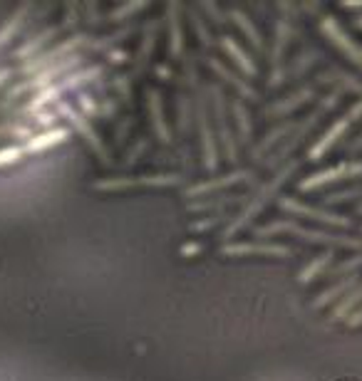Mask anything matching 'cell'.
<instances>
[{
	"mask_svg": "<svg viewBox=\"0 0 362 381\" xmlns=\"http://www.w3.org/2000/svg\"><path fill=\"white\" fill-rule=\"evenodd\" d=\"M102 72H105V67H102V65L82 67V70H77V72H72V75H67L65 80H60V82H55V85H50L48 90L35 92L33 99H30V102L25 104V107L18 112L20 122H33V117H38V114L43 112L45 107H50V104H60L62 97H65L67 92H77L80 87H85V85H90V82H95L97 77H102Z\"/></svg>",
	"mask_w": 362,
	"mask_h": 381,
	"instance_id": "cell-1",
	"label": "cell"
},
{
	"mask_svg": "<svg viewBox=\"0 0 362 381\" xmlns=\"http://www.w3.org/2000/svg\"><path fill=\"white\" fill-rule=\"evenodd\" d=\"M298 171V161H288L286 166H281L278 169V174L273 176L268 184H263L261 189H258V193L256 196H251L248 198V203H246V208L239 213L236 218H231L229 221V226H226V231H224V238H231V236H236L239 231H243V228L248 226V223L253 221V218L258 216V213L263 211V208L268 206V203L276 198V193H278V189H281L283 184H286L288 179H291L293 174Z\"/></svg>",
	"mask_w": 362,
	"mask_h": 381,
	"instance_id": "cell-2",
	"label": "cell"
},
{
	"mask_svg": "<svg viewBox=\"0 0 362 381\" xmlns=\"http://www.w3.org/2000/svg\"><path fill=\"white\" fill-rule=\"evenodd\" d=\"M278 233H291V236L305 240V243H315V245H328V248H353L362 253V238L353 236H338V233H325V231H310V228L298 226L296 221H273L268 226L256 228L258 238H271Z\"/></svg>",
	"mask_w": 362,
	"mask_h": 381,
	"instance_id": "cell-3",
	"label": "cell"
},
{
	"mask_svg": "<svg viewBox=\"0 0 362 381\" xmlns=\"http://www.w3.org/2000/svg\"><path fill=\"white\" fill-rule=\"evenodd\" d=\"M340 95H343V92H340V90L330 92V95L325 97L323 102L318 104V107H315V112H310L308 117L303 119V122H298L296 132H293L291 137H288V142L283 144V146H281V149H278V151H273V154L268 156V161H266V166H268V169H276L278 164H283V161H286L288 156H291L293 151H296L298 146L303 144V139L308 137V134L313 132V127H315V124L320 122V117H325V114H328L330 109H333V107H338V102H340Z\"/></svg>",
	"mask_w": 362,
	"mask_h": 381,
	"instance_id": "cell-4",
	"label": "cell"
},
{
	"mask_svg": "<svg viewBox=\"0 0 362 381\" xmlns=\"http://www.w3.org/2000/svg\"><path fill=\"white\" fill-rule=\"evenodd\" d=\"M90 45H92V38H90V35L75 33V35H70V38L60 40V43L55 45V48L40 52V55H35L33 60H28V62H25V65L18 70V75H20V77H33V75H38V72L48 70L50 65H58L60 60H67V57H72V55H80V50H82V48H90Z\"/></svg>",
	"mask_w": 362,
	"mask_h": 381,
	"instance_id": "cell-5",
	"label": "cell"
},
{
	"mask_svg": "<svg viewBox=\"0 0 362 381\" xmlns=\"http://www.w3.org/2000/svg\"><path fill=\"white\" fill-rule=\"evenodd\" d=\"M53 109H55V112H58V117H60V119H67V122H70V127L75 129V132L80 134V137L85 139L87 144H90V149L95 151L97 156H100L102 164H105V166H112V154H110V149H107V146L102 144L100 134L95 132L92 122L85 117V114L80 112V109H75L70 102H65V99H62L60 104H55Z\"/></svg>",
	"mask_w": 362,
	"mask_h": 381,
	"instance_id": "cell-6",
	"label": "cell"
},
{
	"mask_svg": "<svg viewBox=\"0 0 362 381\" xmlns=\"http://www.w3.org/2000/svg\"><path fill=\"white\" fill-rule=\"evenodd\" d=\"M184 174H144V176H115V179L95 181L92 189L97 191H127L134 186H179Z\"/></svg>",
	"mask_w": 362,
	"mask_h": 381,
	"instance_id": "cell-7",
	"label": "cell"
},
{
	"mask_svg": "<svg viewBox=\"0 0 362 381\" xmlns=\"http://www.w3.org/2000/svg\"><path fill=\"white\" fill-rule=\"evenodd\" d=\"M278 208L293 213V216H303V218H310V221L325 223V226H335V228H353L355 226L353 218L340 216V213H330V211H325V208L305 206V203H301L298 198H291V196L278 198Z\"/></svg>",
	"mask_w": 362,
	"mask_h": 381,
	"instance_id": "cell-8",
	"label": "cell"
},
{
	"mask_svg": "<svg viewBox=\"0 0 362 381\" xmlns=\"http://www.w3.org/2000/svg\"><path fill=\"white\" fill-rule=\"evenodd\" d=\"M211 99H214V117H216L214 124H216V134H219L221 146H224V151H226V161L236 164V159H239V149H236L234 134H231L229 114H226V97H224V90H221V85H214V87H211Z\"/></svg>",
	"mask_w": 362,
	"mask_h": 381,
	"instance_id": "cell-9",
	"label": "cell"
},
{
	"mask_svg": "<svg viewBox=\"0 0 362 381\" xmlns=\"http://www.w3.org/2000/svg\"><path fill=\"white\" fill-rule=\"evenodd\" d=\"M196 124H199L204 169L216 171L219 169V149H216V134L211 132V119H209V109H206L204 97H196Z\"/></svg>",
	"mask_w": 362,
	"mask_h": 381,
	"instance_id": "cell-10",
	"label": "cell"
},
{
	"mask_svg": "<svg viewBox=\"0 0 362 381\" xmlns=\"http://www.w3.org/2000/svg\"><path fill=\"white\" fill-rule=\"evenodd\" d=\"M358 176H362V161H345V164H338L333 169H323L318 174H310L308 179H303L298 184V189L315 191V189H323V186L338 184L343 179H358Z\"/></svg>",
	"mask_w": 362,
	"mask_h": 381,
	"instance_id": "cell-11",
	"label": "cell"
},
{
	"mask_svg": "<svg viewBox=\"0 0 362 381\" xmlns=\"http://www.w3.org/2000/svg\"><path fill=\"white\" fill-rule=\"evenodd\" d=\"M320 30L328 35L330 43H333L335 48L348 55V60H353L355 65L362 67V48L355 43L353 38H350L348 33H345L343 28H340V23L333 18V15H323V18H320Z\"/></svg>",
	"mask_w": 362,
	"mask_h": 381,
	"instance_id": "cell-12",
	"label": "cell"
},
{
	"mask_svg": "<svg viewBox=\"0 0 362 381\" xmlns=\"http://www.w3.org/2000/svg\"><path fill=\"white\" fill-rule=\"evenodd\" d=\"M221 253L229 258H241V255H268V258H288L293 255L291 245L281 243H226L221 245Z\"/></svg>",
	"mask_w": 362,
	"mask_h": 381,
	"instance_id": "cell-13",
	"label": "cell"
},
{
	"mask_svg": "<svg viewBox=\"0 0 362 381\" xmlns=\"http://www.w3.org/2000/svg\"><path fill=\"white\" fill-rule=\"evenodd\" d=\"M253 179V171L251 169H239V171H231V174L226 176H219V179H209L204 181V184H194L186 189V196H206V193L211 191H221V189H229V186H236V184H246V181Z\"/></svg>",
	"mask_w": 362,
	"mask_h": 381,
	"instance_id": "cell-14",
	"label": "cell"
},
{
	"mask_svg": "<svg viewBox=\"0 0 362 381\" xmlns=\"http://www.w3.org/2000/svg\"><path fill=\"white\" fill-rule=\"evenodd\" d=\"M348 129H350V119H348V117H340L338 122H335L333 127H330L328 132H325L323 137L318 139V142L310 146L308 159H310V161H320L325 154H328L330 149H333L335 144L340 142V139L345 137V134H348Z\"/></svg>",
	"mask_w": 362,
	"mask_h": 381,
	"instance_id": "cell-15",
	"label": "cell"
},
{
	"mask_svg": "<svg viewBox=\"0 0 362 381\" xmlns=\"http://www.w3.org/2000/svg\"><path fill=\"white\" fill-rule=\"evenodd\" d=\"M60 33H62L60 25H48V28H43L40 33H35L30 40H25L23 48H18V50L13 52V57H15V60H25V62L33 60V57L40 55V50L48 48V45L53 43V40L58 38Z\"/></svg>",
	"mask_w": 362,
	"mask_h": 381,
	"instance_id": "cell-16",
	"label": "cell"
},
{
	"mask_svg": "<svg viewBox=\"0 0 362 381\" xmlns=\"http://www.w3.org/2000/svg\"><path fill=\"white\" fill-rule=\"evenodd\" d=\"M67 139H70V129L55 127V129H48V132H38L28 144H23V149H25V154H28V156L43 154V151L53 149V146L65 144Z\"/></svg>",
	"mask_w": 362,
	"mask_h": 381,
	"instance_id": "cell-17",
	"label": "cell"
},
{
	"mask_svg": "<svg viewBox=\"0 0 362 381\" xmlns=\"http://www.w3.org/2000/svg\"><path fill=\"white\" fill-rule=\"evenodd\" d=\"M315 92H318V87L315 85H308V87H301L298 92H293L291 97L281 99V102L271 104V107L266 109V117H286V114L296 112L298 107H303V104H308L310 99L315 97Z\"/></svg>",
	"mask_w": 362,
	"mask_h": 381,
	"instance_id": "cell-18",
	"label": "cell"
},
{
	"mask_svg": "<svg viewBox=\"0 0 362 381\" xmlns=\"http://www.w3.org/2000/svg\"><path fill=\"white\" fill-rule=\"evenodd\" d=\"M149 99V117H152V127L157 132V139L162 144H172V129H169L167 119H164V107H162V92L159 90H149L147 92Z\"/></svg>",
	"mask_w": 362,
	"mask_h": 381,
	"instance_id": "cell-19",
	"label": "cell"
},
{
	"mask_svg": "<svg viewBox=\"0 0 362 381\" xmlns=\"http://www.w3.org/2000/svg\"><path fill=\"white\" fill-rule=\"evenodd\" d=\"M181 5H167V23H169V57L184 55V30H181Z\"/></svg>",
	"mask_w": 362,
	"mask_h": 381,
	"instance_id": "cell-20",
	"label": "cell"
},
{
	"mask_svg": "<svg viewBox=\"0 0 362 381\" xmlns=\"http://www.w3.org/2000/svg\"><path fill=\"white\" fill-rule=\"evenodd\" d=\"M159 28H162V23H159V18L149 20V25L144 28V35H142V48L137 52V65H134V75H139V72L147 70L149 60H152V52L157 48V35H159Z\"/></svg>",
	"mask_w": 362,
	"mask_h": 381,
	"instance_id": "cell-21",
	"label": "cell"
},
{
	"mask_svg": "<svg viewBox=\"0 0 362 381\" xmlns=\"http://www.w3.org/2000/svg\"><path fill=\"white\" fill-rule=\"evenodd\" d=\"M221 48H224L226 55L231 57V62H234V65L239 67V70H241L246 77H256V75H258L256 62L251 60V55H248V52L243 50L241 45L236 43L234 38H231V35H224V38H221Z\"/></svg>",
	"mask_w": 362,
	"mask_h": 381,
	"instance_id": "cell-22",
	"label": "cell"
},
{
	"mask_svg": "<svg viewBox=\"0 0 362 381\" xmlns=\"http://www.w3.org/2000/svg\"><path fill=\"white\" fill-rule=\"evenodd\" d=\"M206 65H209L211 70H214L216 75L221 77V80H226L231 87H236V92H239L241 97H246V99H258V92L253 90V87L248 85L246 80H241V77L236 75L234 70H229V67H226L221 60H216V57H206Z\"/></svg>",
	"mask_w": 362,
	"mask_h": 381,
	"instance_id": "cell-23",
	"label": "cell"
},
{
	"mask_svg": "<svg viewBox=\"0 0 362 381\" xmlns=\"http://www.w3.org/2000/svg\"><path fill=\"white\" fill-rule=\"evenodd\" d=\"M33 10H35L33 3H25V5H20V8H15L13 13H10V18L5 20L3 28H0V48H3V45H8L10 40H13L15 35L25 28V23H28V18H30V13H33Z\"/></svg>",
	"mask_w": 362,
	"mask_h": 381,
	"instance_id": "cell-24",
	"label": "cell"
},
{
	"mask_svg": "<svg viewBox=\"0 0 362 381\" xmlns=\"http://www.w3.org/2000/svg\"><path fill=\"white\" fill-rule=\"evenodd\" d=\"M358 283H360V275H350V278H343L340 283H335L333 287H328V290L320 292V295L313 300V307H315V310H323V307L330 305V302H335V300H340V297L350 295V292L358 287Z\"/></svg>",
	"mask_w": 362,
	"mask_h": 381,
	"instance_id": "cell-25",
	"label": "cell"
},
{
	"mask_svg": "<svg viewBox=\"0 0 362 381\" xmlns=\"http://www.w3.org/2000/svg\"><path fill=\"white\" fill-rule=\"evenodd\" d=\"M296 127H298V122H286V124H278L276 129H271V132L266 134V137H263V142L258 144V146H253V151H251V156L256 161H261L263 156L268 154V151L273 149V146H276L278 142H283V139L286 137H291L293 132H296Z\"/></svg>",
	"mask_w": 362,
	"mask_h": 381,
	"instance_id": "cell-26",
	"label": "cell"
},
{
	"mask_svg": "<svg viewBox=\"0 0 362 381\" xmlns=\"http://www.w3.org/2000/svg\"><path fill=\"white\" fill-rule=\"evenodd\" d=\"M226 15H229V20L236 25V28L241 30L243 35H246V40L248 43L256 48V52H266V45H263V38H261V33H258V28L253 25V20L248 18L243 10H226Z\"/></svg>",
	"mask_w": 362,
	"mask_h": 381,
	"instance_id": "cell-27",
	"label": "cell"
},
{
	"mask_svg": "<svg viewBox=\"0 0 362 381\" xmlns=\"http://www.w3.org/2000/svg\"><path fill=\"white\" fill-rule=\"evenodd\" d=\"M318 85H338L335 90H348V92H358V95H362V82L358 80V77L348 75V72L338 70V67H333V70L323 72V75L318 77Z\"/></svg>",
	"mask_w": 362,
	"mask_h": 381,
	"instance_id": "cell-28",
	"label": "cell"
},
{
	"mask_svg": "<svg viewBox=\"0 0 362 381\" xmlns=\"http://www.w3.org/2000/svg\"><path fill=\"white\" fill-rule=\"evenodd\" d=\"M291 35H293L291 18L283 15L276 25V43H273V52H271V62L276 65V70H281V62H283V55H286L288 43H291Z\"/></svg>",
	"mask_w": 362,
	"mask_h": 381,
	"instance_id": "cell-29",
	"label": "cell"
},
{
	"mask_svg": "<svg viewBox=\"0 0 362 381\" xmlns=\"http://www.w3.org/2000/svg\"><path fill=\"white\" fill-rule=\"evenodd\" d=\"M335 260V253H333V248H328L325 253H320L318 258H313L308 265L298 273V283L301 285H308V283H313L315 278H320V275H325V270H328V265Z\"/></svg>",
	"mask_w": 362,
	"mask_h": 381,
	"instance_id": "cell-30",
	"label": "cell"
},
{
	"mask_svg": "<svg viewBox=\"0 0 362 381\" xmlns=\"http://www.w3.org/2000/svg\"><path fill=\"white\" fill-rule=\"evenodd\" d=\"M358 305H362V285L355 287L350 295H345L343 300L338 302V307L333 310V315H330V322H343L348 320L350 315H353L355 310H358Z\"/></svg>",
	"mask_w": 362,
	"mask_h": 381,
	"instance_id": "cell-31",
	"label": "cell"
},
{
	"mask_svg": "<svg viewBox=\"0 0 362 381\" xmlns=\"http://www.w3.org/2000/svg\"><path fill=\"white\" fill-rule=\"evenodd\" d=\"M231 112H234L236 117V124H239V137L243 144L251 142V134H253V124H251V114H248L246 104L241 102V97L234 99V104H231Z\"/></svg>",
	"mask_w": 362,
	"mask_h": 381,
	"instance_id": "cell-32",
	"label": "cell"
},
{
	"mask_svg": "<svg viewBox=\"0 0 362 381\" xmlns=\"http://www.w3.org/2000/svg\"><path fill=\"white\" fill-rule=\"evenodd\" d=\"M248 201V196H224V198H209V201H191L186 203L189 213H204V211H216V208H226L231 203Z\"/></svg>",
	"mask_w": 362,
	"mask_h": 381,
	"instance_id": "cell-33",
	"label": "cell"
},
{
	"mask_svg": "<svg viewBox=\"0 0 362 381\" xmlns=\"http://www.w3.org/2000/svg\"><path fill=\"white\" fill-rule=\"evenodd\" d=\"M189 20H191V28H194L196 38L201 40V45H204L206 50L214 48V35H211V30H209V20L201 15L199 8H189Z\"/></svg>",
	"mask_w": 362,
	"mask_h": 381,
	"instance_id": "cell-34",
	"label": "cell"
},
{
	"mask_svg": "<svg viewBox=\"0 0 362 381\" xmlns=\"http://www.w3.org/2000/svg\"><path fill=\"white\" fill-rule=\"evenodd\" d=\"M318 60V50H308V52H303V55H298V60L293 62L288 70H283L281 67V72H283V82L288 80V77H301L305 70H308L313 62Z\"/></svg>",
	"mask_w": 362,
	"mask_h": 381,
	"instance_id": "cell-35",
	"label": "cell"
},
{
	"mask_svg": "<svg viewBox=\"0 0 362 381\" xmlns=\"http://www.w3.org/2000/svg\"><path fill=\"white\" fill-rule=\"evenodd\" d=\"M362 268V253L360 255H355V258H348V260H343V263H338V265H333V268L325 273V278H350V275H355V270H360Z\"/></svg>",
	"mask_w": 362,
	"mask_h": 381,
	"instance_id": "cell-36",
	"label": "cell"
},
{
	"mask_svg": "<svg viewBox=\"0 0 362 381\" xmlns=\"http://www.w3.org/2000/svg\"><path fill=\"white\" fill-rule=\"evenodd\" d=\"M149 3H127V5H120V8H115L110 15H107V20H112V23H127V20H132V15H137L139 10H147Z\"/></svg>",
	"mask_w": 362,
	"mask_h": 381,
	"instance_id": "cell-37",
	"label": "cell"
},
{
	"mask_svg": "<svg viewBox=\"0 0 362 381\" xmlns=\"http://www.w3.org/2000/svg\"><path fill=\"white\" fill-rule=\"evenodd\" d=\"M177 104H179V132L181 134H189V129H191V99L189 95H186L184 90L179 92V99H177Z\"/></svg>",
	"mask_w": 362,
	"mask_h": 381,
	"instance_id": "cell-38",
	"label": "cell"
},
{
	"mask_svg": "<svg viewBox=\"0 0 362 381\" xmlns=\"http://www.w3.org/2000/svg\"><path fill=\"white\" fill-rule=\"evenodd\" d=\"M25 149L23 144H15V146H5V149H0V166H10V164H18V161L25 159Z\"/></svg>",
	"mask_w": 362,
	"mask_h": 381,
	"instance_id": "cell-39",
	"label": "cell"
},
{
	"mask_svg": "<svg viewBox=\"0 0 362 381\" xmlns=\"http://www.w3.org/2000/svg\"><path fill=\"white\" fill-rule=\"evenodd\" d=\"M77 109H80L82 114H85L87 119H95V117H100V107H97V102L95 99H92L90 95H85V92H80V95H77Z\"/></svg>",
	"mask_w": 362,
	"mask_h": 381,
	"instance_id": "cell-40",
	"label": "cell"
},
{
	"mask_svg": "<svg viewBox=\"0 0 362 381\" xmlns=\"http://www.w3.org/2000/svg\"><path fill=\"white\" fill-rule=\"evenodd\" d=\"M184 77L189 82V87H199V70H196L194 52H184Z\"/></svg>",
	"mask_w": 362,
	"mask_h": 381,
	"instance_id": "cell-41",
	"label": "cell"
},
{
	"mask_svg": "<svg viewBox=\"0 0 362 381\" xmlns=\"http://www.w3.org/2000/svg\"><path fill=\"white\" fill-rule=\"evenodd\" d=\"M350 198H362V186H355V189H348V191L330 193V196L323 198V203L325 206H335V203H345V201H350Z\"/></svg>",
	"mask_w": 362,
	"mask_h": 381,
	"instance_id": "cell-42",
	"label": "cell"
},
{
	"mask_svg": "<svg viewBox=\"0 0 362 381\" xmlns=\"http://www.w3.org/2000/svg\"><path fill=\"white\" fill-rule=\"evenodd\" d=\"M112 87H115L117 95H120V97L124 99V102H132V77H127V75L115 77Z\"/></svg>",
	"mask_w": 362,
	"mask_h": 381,
	"instance_id": "cell-43",
	"label": "cell"
},
{
	"mask_svg": "<svg viewBox=\"0 0 362 381\" xmlns=\"http://www.w3.org/2000/svg\"><path fill=\"white\" fill-rule=\"evenodd\" d=\"M221 221H226V216H211V218H204V221H194L189 223V231L191 233H206L211 231V228H216Z\"/></svg>",
	"mask_w": 362,
	"mask_h": 381,
	"instance_id": "cell-44",
	"label": "cell"
},
{
	"mask_svg": "<svg viewBox=\"0 0 362 381\" xmlns=\"http://www.w3.org/2000/svg\"><path fill=\"white\" fill-rule=\"evenodd\" d=\"M201 10H206V13H209L211 18H214V20H211V23H216V25H224L226 20H229V15H226L221 8H216L214 3H204V5H201Z\"/></svg>",
	"mask_w": 362,
	"mask_h": 381,
	"instance_id": "cell-45",
	"label": "cell"
},
{
	"mask_svg": "<svg viewBox=\"0 0 362 381\" xmlns=\"http://www.w3.org/2000/svg\"><path fill=\"white\" fill-rule=\"evenodd\" d=\"M147 149H149V142H147V139H142V142H139V146H134V149L127 154V161H124V166H132L134 161H139V156H142Z\"/></svg>",
	"mask_w": 362,
	"mask_h": 381,
	"instance_id": "cell-46",
	"label": "cell"
},
{
	"mask_svg": "<svg viewBox=\"0 0 362 381\" xmlns=\"http://www.w3.org/2000/svg\"><path fill=\"white\" fill-rule=\"evenodd\" d=\"M107 60H110L112 65H124V62L129 60V55H127V52H122V50H110V52H107Z\"/></svg>",
	"mask_w": 362,
	"mask_h": 381,
	"instance_id": "cell-47",
	"label": "cell"
},
{
	"mask_svg": "<svg viewBox=\"0 0 362 381\" xmlns=\"http://www.w3.org/2000/svg\"><path fill=\"white\" fill-rule=\"evenodd\" d=\"M201 250H204V245H199V243H186V245H181V255H184V258H191V255H199Z\"/></svg>",
	"mask_w": 362,
	"mask_h": 381,
	"instance_id": "cell-48",
	"label": "cell"
},
{
	"mask_svg": "<svg viewBox=\"0 0 362 381\" xmlns=\"http://www.w3.org/2000/svg\"><path fill=\"white\" fill-rule=\"evenodd\" d=\"M345 117L350 119V124H353V122H360V119H362V99H360L358 104H353V107H350V112L345 114Z\"/></svg>",
	"mask_w": 362,
	"mask_h": 381,
	"instance_id": "cell-49",
	"label": "cell"
},
{
	"mask_svg": "<svg viewBox=\"0 0 362 381\" xmlns=\"http://www.w3.org/2000/svg\"><path fill=\"white\" fill-rule=\"evenodd\" d=\"M348 327H362V307H358V310L348 317Z\"/></svg>",
	"mask_w": 362,
	"mask_h": 381,
	"instance_id": "cell-50",
	"label": "cell"
},
{
	"mask_svg": "<svg viewBox=\"0 0 362 381\" xmlns=\"http://www.w3.org/2000/svg\"><path fill=\"white\" fill-rule=\"evenodd\" d=\"M10 77H13V67H0V90L8 85Z\"/></svg>",
	"mask_w": 362,
	"mask_h": 381,
	"instance_id": "cell-51",
	"label": "cell"
},
{
	"mask_svg": "<svg viewBox=\"0 0 362 381\" xmlns=\"http://www.w3.org/2000/svg\"><path fill=\"white\" fill-rule=\"evenodd\" d=\"M157 72H159V75H162L167 82L172 80V70H169V67H157Z\"/></svg>",
	"mask_w": 362,
	"mask_h": 381,
	"instance_id": "cell-52",
	"label": "cell"
},
{
	"mask_svg": "<svg viewBox=\"0 0 362 381\" xmlns=\"http://www.w3.org/2000/svg\"><path fill=\"white\" fill-rule=\"evenodd\" d=\"M355 25H358V28L362 30V18H355Z\"/></svg>",
	"mask_w": 362,
	"mask_h": 381,
	"instance_id": "cell-53",
	"label": "cell"
},
{
	"mask_svg": "<svg viewBox=\"0 0 362 381\" xmlns=\"http://www.w3.org/2000/svg\"><path fill=\"white\" fill-rule=\"evenodd\" d=\"M358 213H360V216H362V203H360V206H358Z\"/></svg>",
	"mask_w": 362,
	"mask_h": 381,
	"instance_id": "cell-54",
	"label": "cell"
}]
</instances>
